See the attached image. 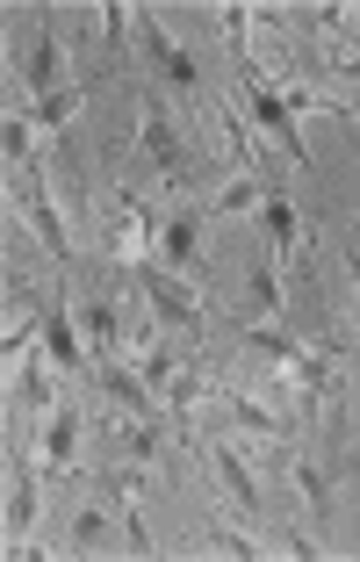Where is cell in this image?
Listing matches in <instances>:
<instances>
[{
    "label": "cell",
    "mask_w": 360,
    "mask_h": 562,
    "mask_svg": "<svg viewBox=\"0 0 360 562\" xmlns=\"http://www.w3.org/2000/svg\"><path fill=\"white\" fill-rule=\"evenodd\" d=\"M30 519H36V483H30V476H15V483H8V527L30 533Z\"/></svg>",
    "instance_id": "5bb4252c"
},
{
    "label": "cell",
    "mask_w": 360,
    "mask_h": 562,
    "mask_svg": "<svg viewBox=\"0 0 360 562\" xmlns=\"http://www.w3.org/2000/svg\"><path fill=\"white\" fill-rule=\"evenodd\" d=\"M260 232H267V246H274V252H295V210L281 195L260 202Z\"/></svg>",
    "instance_id": "7c38bea8"
},
{
    "label": "cell",
    "mask_w": 360,
    "mask_h": 562,
    "mask_svg": "<svg viewBox=\"0 0 360 562\" xmlns=\"http://www.w3.org/2000/svg\"><path fill=\"white\" fill-rule=\"evenodd\" d=\"M145 296H151V317H159V331H180V339H195V303H188V289L173 281V267H159L151 260L145 267Z\"/></svg>",
    "instance_id": "7a4b0ae2"
},
{
    "label": "cell",
    "mask_w": 360,
    "mask_h": 562,
    "mask_svg": "<svg viewBox=\"0 0 360 562\" xmlns=\"http://www.w3.org/2000/svg\"><path fill=\"white\" fill-rule=\"evenodd\" d=\"M238 101H246V109H252V123H260V131L274 137V145L289 151L295 166H311V159H303V131H295V109H289V94H274V87H267L260 72L246 66V50H238Z\"/></svg>",
    "instance_id": "6da1fadb"
},
{
    "label": "cell",
    "mask_w": 360,
    "mask_h": 562,
    "mask_svg": "<svg viewBox=\"0 0 360 562\" xmlns=\"http://www.w3.org/2000/svg\"><path fill=\"white\" fill-rule=\"evenodd\" d=\"M101 533H109V527H101V513H80V519H72V548H101Z\"/></svg>",
    "instance_id": "44dd1931"
},
{
    "label": "cell",
    "mask_w": 360,
    "mask_h": 562,
    "mask_svg": "<svg viewBox=\"0 0 360 562\" xmlns=\"http://www.w3.org/2000/svg\"><path fill=\"white\" fill-rule=\"evenodd\" d=\"M252 202H260V188H252V173H246V181H230L224 195H216V216H238V210H252Z\"/></svg>",
    "instance_id": "ac0fdd59"
},
{
    "label": "cell",
    "mask_w": 360,
    "mask_h": 562,
    "mask_svg": "<svg viewBox=\"0 0 360 562\" xmlns=\"http://www.w3.org/2000/svg\"><path fill=\"white\" fill-rule=\"evenodd\" d=\"M195 252H202V216L195 210H173L159 224V267H173V274H180V267H195Z\"/></svg>",
    "instance_id": "277c9868"
},
{
    "label": "cell",
    "mask_w": 360,
    "mask_h": 562,
    "mask_svg": "<svg viewBox=\"0 0 360 562\" xmlns=\"http://www.w3.org/2000/svg\"><path fill=\"white\" fill-rule=\"evenodd\" d=\"M22 210H30V232L44 238V252H50V260H66V252H72V238H66V224H58V210L44 202V188H36V181H22Z\"/></svg>",
    "instance_id": "52a82bcc"
},
{
    "label": "cell",
    "mask_w": 360,
    "mask_h": 562,
    "mask_svg": "<svg viewBox=\"0 0 360 562\" xmlns=\"http://www.w3.org/2000/svg\"><path fill=\"white\" fill-rule=\"evenodd\" d=\"M0 151H8V166H30V123L8 116V131H0Z\"/></svg>",
    "instance_id": "e0dca14e"
},
{
    "label": "cell",
    "mask_w": 360,
    "mask_h": 562,
    "mask_svg": "<svg viewBox=\"0 0 360 562\" xmlns=\"http://www.w3.org/2000/svg\"><path fill=\"white\" fill-rule=\"evenodd\" d=\"M72 447H80V418L58 404V412L44 418V462H50V469H66V462H72Z\"/></svg>",
    "instance_id": "30bf717a"
},
{
    "label": "cell",
    "mask_w": 360,
    "mask_h": 562,
    "mask_svg": "<svg viewBox=\"0 0 360 562\" xmlns=\"http://www.w3.org/2000/svg\"><path fill=\"white\" fill-rule=\"evenodd\" d=\"M230 418H238L246 432H281V418H274V412H260V404H246V397H230Z\"/></svg>",
    "instance_id": "d6986e66"
},
{
    "label": "cell",
    "mask_w": 360,
    "mask_h": 562,
    "mask_svg": "<svg viewBox=\"0 0 360 562\" xmlns=\"http://www.w3.org/2000/svg\"><path fill=\"white\" fill-rule=\"evenodd\" d=\"M137 36H145V58L166 72V80H173V87H195V58H188V50H180L151 15H137Z\"/></svg>",
    "instance_id": "5b68a950"
},
{
    "label": "cell",
    "mask_w": 360,
    "mask_h": 562,
    "mask_svg": "<svg viewBox=\"0 0 360 562\" xmlns=\"http://www.w3.org/2000/svg\"><path fill=\"white\" fill-rule=\"evenodd\" d=\"M353 281H360V252H353Z\"/></svg>",
    "instance_id": "603a6c76"
},
{
    "label": "cell",
    "mask_w": 360,
    "mask_h": 562,
    "mask_svg": "<svg viewBox=\"0 0 360 562\" xmlns=\"http://www.w3.org/2000/svg\"><path fill=\"white\" fill-rule=\"evenodd\" d=\"M295 491L311 497V513H317V519H325V505H331V497H325V476H317V469H311V462L295 469Z\"/></svg>",
    "instance_id": "ffe728a7"
},
{
    "label": "cell",
    "mask_w": 360,
    "mask_h": 562,
    "mask_svg": "<svg viewBox=\"0 0 360 562\" xmlns=\"http://www.w3.org/2000/svg\"><path fill=\"white\" fill-rule=\"evenodd\" d=\"M80 331L94 339V353H115V347H123V325H115V303H87V311H80Z\"/></svg>",
    "instance_id": "8fae6325"
},
{
    "label": "cell",
    "mask_w": 360,
    "mask_h": 562,
    "mask_svg": "<svg viewBox=\"0 0 360 562\" xmlns=\"http://www.w3.org/2000/svg\"><path fill=\"white\" fill-rule=\"evenodd\" d=\"M159 397H166V412L188 418V404L202 397V375H166V382H159Z\"/></svg>",
    "instance_id": "9a60e30c"
},
{
    "label": "cell",
    "mask_w": 360,
    "mask_h": 562,
    "mask_svg": "<svg viewBox=\"0 0 360 562\" xmlns=\"http://www.w3.org/2000/svg\"><path fill=\"white\" fill-rule=\"evenodd\" d=\"M210 469H216V483H224V497L238 505V513H252V505H260V491H252L246 462H238V447H210Z\"/></svg>",
    "instance_id": "ba28073f"
},
{
    "label": "cell",
    "mask_w": 360,
    "mask_h": 562,
    "mask_svg": "<svg viewBox=\"0 0 360 562\" xmlns=\"http://www.w3.org/2000/svg\"><path fill=\"white\" fill-rule=\"evenodd\" d=\"M252 303H260V311H274V303H281V281L267 274V267H260V274H252Z\"/></svg>",
    "instance_id": "7402d4cb"
},
{
    "label": "cell",
    "mask_w": 360,
    "mask_h": 562,
    "mask_svg": "<svg viewBox=\"0 0 360 562\" xmlns=\"http://www.w3.org/2000/svg\"><path fill=\"white\" fill-rule=\"evenodd\" d=\"M44 353L66 368V375H87V347L72 339V317H66V311H50V317H44Z\"/></svg>",
    "instance_id": "9c48e42d"
},
{
    "label": "cell",
    "mask_w": 360,
    "mask_h": 562,
    "mask_svg": "<svg viewBox=\"0 0 360 562\" xmlns=\"http://www.w3.org/2000/svg\"><path fill=\"white\" fill-rule=\"evenodd\" d=\"M137 137H145V151H151V166H159L166 188H180L188 173H195V159H188V145H180V131H173V116H166V109H151Z\"/></svg>",
    "instance_id": "3957f363"
},
{
    "label": "cell",
    "mask_w": 360,
    "mask_h": 562,
    "mask_svg": "<svg viewBox=\"0 0 360 562\" xmlns=\"http://www.w3.org/2000/svg\"><path fill=\"white\" fill-rule=\"evenodd\" d=\"M30 87H36V101H44V94H66V50H58V36H50V22L36 30V50H30Z\"/></svg>",
    "instance_id": "8992f818"
},
{
    "label": "cell",
    "mask_w": 360,
    "mask_h": 562,
    "mask_svg": "<svg viewBox=\"0 0 360 562\" xmlns=\"http://www.w3.org/2000/svg\"><path fill=\"white\" fill-rule=\"evenodd\" d=\"M72 109H80V94H72V87H66V94H44V101H36V109H30V116L44 123V131H58V123H66Z\"/></svg>",
    "instance_id": "2e32d148"
},
{
    "label": "cell",
    "mask_w": 360,
    "mask_h": 562,
    "mask_svg": "<svg viewBox=\"0 0 360 562\" xmlns=\"http://www.w3.org/2000/svg\"><path fill=\"white\" fill-rule=\"evenodd\" d=\"M101 390H109V397L123 404V412H137V418L151 412V397H145V382H131V375H123V368H109V375H101Z\"/></svg>",
    "instance_id": "4fadbf2b"
}]
</instances>
